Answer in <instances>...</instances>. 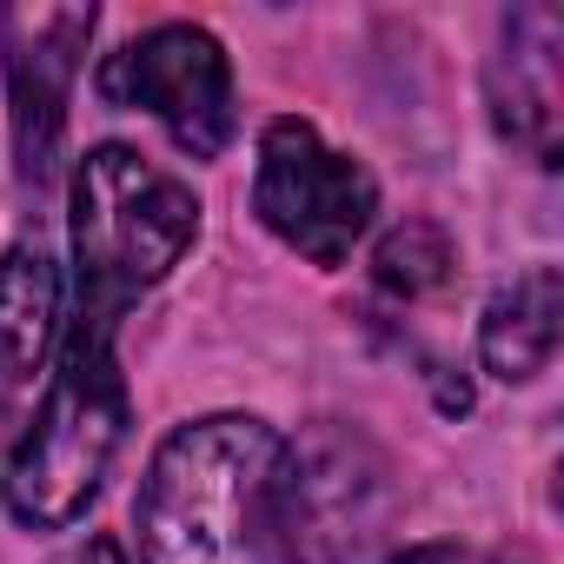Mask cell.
Masks as SVG:
<instances>
[{
	"mask_svg": "<svg viewBox=\"0 0 564 564\" xmlns=\"http://www.w3.org/2000/svg\"><path fill=\"white\" fill-rule=\"evenodd\" d=\"M452 272H458V252H452V239H445L432 219H405V226L386 232L379 252H372L379 293L399 300V306H419V300L445 293V286H452Z\"/></svg>",
	"mask_w": 564,
	"mask_h": 564,
	"instance_id": "30bf717a",
	"label": "cell"
},
{
	"mask_svg": "<svg viewBox=\"0 0 564 564\" xmlns=\"http://www.w3.org/2000/svg\"><path fill=\"white\" fill-rule=\"evenodd\" d=\"M511 564H531V557H511Z\"/></svg>",
	"mask_w": 564,
	"mask_h": 564,
	"instance_id": "7c38bea8",
	"label": "cell"
},
{
	"mask_svg": "<svg viewBox=\"0 0 564 564\" xmlns=\"http://www.w3.org/2000/svg\"><path fill=\"white\" fill-rule=\"evenodd\" d=\"M199 232V199L186 180L133 147H94L74 166V286L87 326H120V313L153 293Z\"/></svg>",
	"mask_w": 564,
	"mask_h": 564,
	"instance_id": "3957f363",
	"label": "cell"
},
{
	"mask_svg": "<svg viewBox=\"0 0 564 564\" xmlns=\"http://www.w3.org/2000/svg\"><path fill=\"white\" fill-rule=\"evenodd\" d=\"M557 47H564V21L544 0H531V8L505 14L498 54H491V120L538 166H557V127H564Z\"/></svg>",
	"mask_w": 564,
	"mask_h": 564,
	"instance_id": "52a82bcc",
	"label": "cell"
},
{
	"mask_svg": "<svg viewBox=\"0 0 564 564\" xmlns=\"http://www.w3.org/2000/svg\"><path fill=\"white\" fill-rule=\"evenodd\" d=\"M120 438H127V379L113 359V326L74 319V333L61 339V366L8 458V478H0L8 511L28 531H67L100 498Z\"/></svg>",
	"mask_w": 564,
	"mask_h": 564,
	"instance_id": "7a4b0ae2",
	"label": "cell"
},
{
	"mask_svg": "<svg viewBox=\"0 0 564 564\" xmlns=\"http://www.w3.org/2000/svg\"><path fill=\"white\" fill-rule=\"evenodd\" d=\"M392 564H491V557L471 551V544H445V538H432V544H405Z\"/></svg>",
	"mask_w": 564,
	"mask_h": 564,
	"instance_id": "8fae6325",
	"label": "cell"
},
{
	"mask_svg": "<svg viewBox=\"0 0 564 564\" xmlns=\"http://www.w3.org/2000/svg\"><path fill=\"white\" fill-rule=\"evenodd\" d=\"M87 34H94V8H47V0L28 8L21 0V8L0 14V54H8V100H14V153H21L28 186H41L54 173Z\"/></svg>",
	"mask_w": 564,
	"mask_h": 564,
	"instance_id": "8992f818",
	"label": "cell"
},
{
	"mask_svg": "<svg viewBox=\"0 0 564 564\" xmlns=\"http://www.w3.org/2000/svg\"><path fill=\"white\" fill-rule=\"evenodd\" d=\"M61 265L41 246H8V259H0V405L34 392L41 366L61 346Z\"/></svg>",
	"mask_w": 564,
	"mask_h": 564,
	"instance_id": "ba28073f",
	"label": "cell"
},
{
	"mask_svg": "<svg viewBox=\"0 0 564 564\" xmlns=\"http://www.w3.org/2000/svg\"><path fill=\"white\" fill-rule=\"evenodd\" d=\"M557 333H564V279H557V265H524L511 286L491 293V306L478 319V359L491 379L524 386L551 366Z\"/></svg>",
	"mask_w": 564,
	"mask_h": 564,
	"instance_id": "9c48e42d",
	"label": "cell"
},
{
	"mask_svg": "<svg viewBox=\"0 0 564 564\" xmlns=\"http://www.w3.org/2000/svg\"><path fill=\"white\" fill-rule=\"evenodd\" d=\"M100 94L113 107H140L153 113L193 160H219L232 147L239 107H232V61L226 47L193 28V21H166L153 34H140L133 47L107 54L100 67Z\"/></svg>",
	"mask_w": 564,
	"mask_h": 564,
	"instance_id": "5b68a950",
	"label": "cell"
},
{
	"mask_svg": "<svg viewBox=\"0 0 564 564\" xmlns=\"http://www.w3.org/2000/svg\"><path fill=\"white\" fill-rule=\"evenodd\" d=\"M252 213H259V226L279 246H293L300 259L339 265V259H352V246L366 239V226L379 213V180L352 153L326 147V133L313 120L286 113V120H272L259 133Z\"/></svg>",
	"mask_w": 564,
	"mask_h": 564,
	"instance_id": "277c9868",
	"label": "cell"
},
{
	"mask_svg": "<svg viewBox=\"0 0 564 564\" xmlns=\"http://www.w3.org/2000/svg\"><path fill=\"white\" fill-rule=\"evenodd\" d=\"M133 531L147 564H300L293 445L252 412H213L160 438Z\"/></svg>",
	"mask_w": 564,
	"mask_h": 564,
	"instance_id": "6da1fadb",
	"label": "cell"
}]
</instances>
